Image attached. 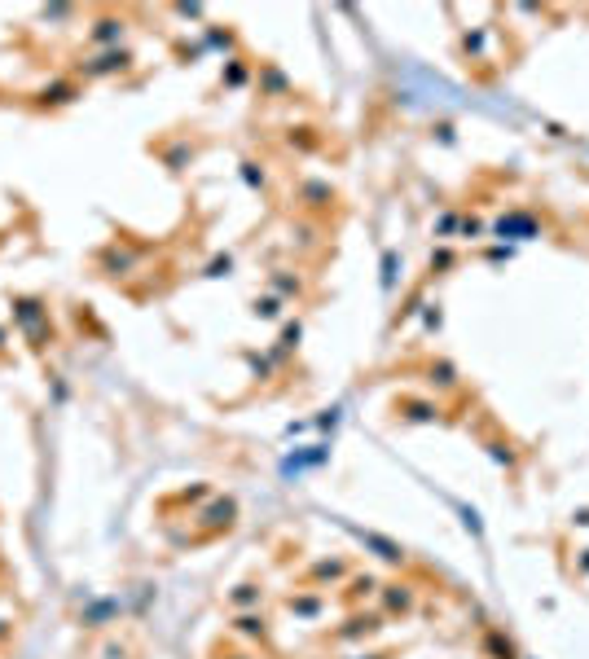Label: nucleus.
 Instances as JSON below:
<instances>
[{
    "label": "nucleus",
    "instance_id": "3",
    "mask_svg": "<svg viewBox=\"0 0 589 659\" xmlns=\"http://www.w3.org/2000/svg\"><path fill=\"white\" fill-rule=\"evenodd\" d=\"M493 233H497V238H536V220H532L528 211H510V216L497 220Z\"/></svg>",
    "mask_w": 589,
    "mask_h": 659
},
{
    "label": "nucleus",
    "instance_id": "8",
    "mask_svg": "<svg viewBox=\"0 0 589 659\" xmlns=\"http://www.w3.org/2000/svg\"><path fill=\"white\" fill-rule=\"evenodd\" d=\"M382 602H387V611H409V606H414V589L409 585H387L382 589Z\"/></svg>",
    "mask_w": 589,
    "mask_h": 659
},
{
    "label": "nucleus",
    "instance_id": "31",
    "mask_svg": "<svg viewBox=\"0 0 589 659\" xmlns=\"http://www.w3.org/2000/svg\"><path fill=\"white\" fill-rule=\"evenodd\" d=\"M5 638H9V628H5V624H0V642H5Z\"/></svg>",
    "mask_w": 589,
    "mask_h": 659
},
{
    "label": "nucleus",
    "instance_id": "7",
    "mask_svg": "<svg viewBox=\"0 0 589 659\" xmlns=\"http://www.w3.org/2000/svg\"><path fill=\"white\" fill-rule=\"evenodd\" d=\"M234 515H238V505H234V497H224V501H216L207 515H202V523L207 527H229L234 523Z\"/></svg>",
    "mask_w": 589,
    "mask_h": 659
},
{
    "label": "nucleus",
    "instance_id": "26",
    "mask_svg": "<svg viewBox=\"0 0 589 659\" xmlns=\"http://www.w3.org/2000/svg\"><path fill=\"white\" fill-rule=\"evenodd\" d=\"M242 80H246V66L234 62V66H229V75H224V84H242Z\"/></svg>",
    "mask_w": 589,
    "mask_h": 659
},
{
    "label": "nucleus",
    "instance_id": "22",
    "mask_svg": "<svg viewBox=\"0 0 589 659\" xmlns=\"http://www.w3.org/2000/svg\"><path fill=\"white\" fill-rule=\"evenodd\" d=\"M299 334H303V330H299V321H295V325H286V330H281V352H291V347L299 343Z\"/></svg>",
    "mask_w": 589,
    "mask_h": 659
},
{
    "label": "nucleus",
    "instance_id": "1",
    "mask_svg": "<svg viewBox=\"0 0 589 659\" xmlns=\"http://www.w3.org/2000/svg\"><path fill=\"white\" fill-rule=\"evenodd\" d=\"M127 62H132V53H127V48H106V53L80 62V66H75V75H80V80H106V75L127 70Z\"/></svg>",
    "mask_w": 589,
    "mask_h": 659
},
{
    "label": "nucleus",
    "instance_id": "13",
    "mask_svg": "<svg viewBox=\"0 0 589 659\" xmlns=\"http://www.w3.org/2000/svg\"><path fill=\"white\" fill-rule=\"evenodd\" d=\"M273 290H277V295H286V299H291V295H299V277H286V273H273Z\"/></svg>",
    "mask_w": 589,
    "mask_h": 659
},
{
    "label": "nucleus",
    "instance_id": "24",
    "mask_svg": "<svg viewBox=\"0 0 589 659\" xmlns=\"http://www.w3.org/2000/svg\"><path fill=\"white\" fill-rule=\"evenodd\" d=\"M110 611H115V606H110V602H97V606H93V611H88V624H101V620H106Z\"/></svg>",
    "mask_w": 589,
    "mask_h": 659
},
{
    "label": "nucleus",
    "instance_id": "32",
    "mask_svg": "<svg viewBox=\"0 0 589 659\" xmlns=\"http://www.w3.org/2000/svg\"><path fill=\"white\" fill-rule=\"evenodd\" d=\"M229 659H251V655H229Z\"/></svg>",
    "mask_w": 589,
    "mask_h": 659
},
{
    "label": "nucleus",
    "instance_id": "29",
    "mask_svg": "<svg viewBox=\"0 0 589 659\" xmlns=\"http://www.w3.org/2000/svg\"><path fill=\"white\" fill-rule=\"evenodd\" d=\"M489 448H493V458H497V462H506V466L515 462V458H510V448H506V444H489Z\"/></svg>",
    "mask_w": 589,
    "mask_h": 659
},
{
    "label": "nucleus",
    "instance_id": "33",
    "mask_svg": "<svg viewBox=\"0 0 589 659\" xmlns=\"http://www.w3.org/2000/svg\"><path fill=\"white\" fill-rule=\"evenodd\" d=\"M0 339H5V334H0Z\"/></svg>",
    "mask_w": 589,
    "mask_h": 659
},
{
    "label": "nucleus",
    "instance_id": "2",
    "mask_svg": "<svg viewBox=\"0 0 589 659\" xmlns=\"http://www.w3.org/2000/svg\"><path fill=\"white\" fill-rule=\"evenodd\" d=\"M123 31H127V22H123V18H97V22H93V31H88V44L106 53V48H119Z\"/></svg>",
    "mask_w": 589,
    "mask_h": 659
},
{
    "label": "nucleus",
    "instance_id": "14",
    "mask_svg": "<svg viewBox=\"0 0 589 659\" xmlns=\"http://www.w3.org/2000/svg\"><path fill=\"white\" fill-rule=\"evenodd\" d=\"M431 378H435L440 387H453V383H457V369H453L449 361H440V365H431Z\"/></svg>",
    "mask_w": 589,
    "mask_h": 659
},
{
    "label": "nucleus",
    "instance_id": "30",
    "mask_svg": "<svg viewBox=\"0 0 589 659\" xmlns=\"http://www.w3.org/2000/svg\"><path fill=\"white\" fill-rule=\"evenodd\" d=\"M580 567H585V571H589V549H585V559H580Z\"/></svg>",
    "mask_w": 589,
    "mask_h": 659
},
{
    "label": "nucleus",
    "instance_id": "12",
    "mask_svg": "<svg viewBox=\"0 0 589 659\" xmlns=\"http://www.w3.org/2000/svg\"><path fill=\"white\" fill-rule=\"evenodd\" d=\"M281 312V299L277 295H264V299H255V317H264V321H273Z\"/></svg>",
    "mask_w": 589,
    "mask_h": 659
},
{
    "label": "nucleus",
    "instance_id": "5",
    "mask_svg": "<svg viewBox=\"0 0 589 659\" xmlns=\"http://www.w3.org/2000/svg\"><path fill=\"white\" fill-rule=\"evenodd\" d=\"M80 97V84L75 80H53V84H44L40 88V106H66V101Z\"/></svg>",
    "mask_w": 589,
    "mask_h": 659
},
{
    "label": "nucleus",
    "instance_id": "25",
    "mask_svg": "<svg viewBox=\"0 0 589 659\" xmlns=\"http://www.w3.org/2000/svg\"><path fill=\"white\" fill-rule=\"evenodd\" d=\"M291 611H299V616H313V611H317V598H299V602H291Z\"/></svg>",
    "mask_w": 589,
    "mask_h": 659
},
{
    "label": "nucleus",
    "instance_id": "11",
    "mask_svg": "<svg viewBox=\"0 0 589 659\" xmlns=\"http://www.w3.org/2000/svg\"><path fill=\"white\" fill-rule=\"evenodd\" d=\"M299 194H303V198H308V207H325V202H330V198H335V194H330V185H317V181H308V185H303Z\"/></svg>",
    "mask_w": 589,
    "mask_h": 659
},
{
    "label": "nucleus",
    "instance_id": "10",
    "mask_svg": "<svg viewBox=\"0 0 589 659\" xmlns=\"http://www.w3.org/2000/svg\"><path fill=\"white\" fill-rule=\"evenodd\" d=\"M234 628H238V633H246V638H264V616H251V611H242V616L234 620Z\"/></svg>",
    "mask_w": 589,
    "mask_h": 659
},
{
    "label": "nucleus",
    "instance_id": "18",
    "mask_svg": "<svg viewBox=\"0 0 589 659\" xmlns=\"http://www.w3.org/2000/svg\"><path fill=\"white\" fill-rule=\"evenodd\" d=\"M185 159H194V149H189V145L167 149V167H172V172H181V163H185Z\"/></svg>",
    "mask_w": 589,
    "mask_h": 659
},
{
    "label": "nucleus",
    "instance_id": "19",
    "mask_svg": "<svg viewBox=\"0 0 589 659\" xmlns=\"http://www.w3.org/2000/svg\"><path fill=\"white\" fill-rule=\"evenodd\" d=\"M382 286H396V251H387V255H382Z\"/></svg>",
    "mask_w": 589,
    "mask_h": 659
},
{
    "label": "nucleus",
    "instance_id": "21",
    "mask_svg": "<svg viewBox=\"0 0 589 659\" xmlns=\"http://www.w3.org/2000/svg\"><path fill=\"white\" fill-rule=\"evenodd\" d=\"M229 273H234V260H229V255H220V260L207 264V277H229Z\"/></svg>",
    "mask_w": 589,
    "mask_h": 659
},
{
    "label": "nucleus",
    "instance_id": "28",
    "mask_svg": "<svg viewBox=\"0 0 589 659\" xmlns=\"http://www.w3.org/2000/svg\"><path fill=\"white\" fill-rule=\"evenodd\" d=\"M449 264H453L449 251H435V255H431V268H449Z\"/></svg>",
    "mask_w": 589,
    "mask_h": 659
},
{
    "label": "nucleus",
    "instance_id": "9",
    "mask_svg": "<svg viewBox=\"0 0 589 659\" xmlns=\"http://www.w3.org/2000/svg\"><path fill=\"white\" fill-rule=\"evenodd\" d=\"M260 598H264V589H260V585H238L234 594H229V602H234L238 611H251V606H260Z\"/></svg>",
    "mask_w": 589,
    "mask_h": 659
},
{
    "label": "nucleus",
    "instance_id": "4",
    "mask_svg": "<svg viewBox=\"0 0 589 659\" xmlns=\"http://www.w3.org/2000/svg\"><path fill=\"white\" fill-rule=\"evenodd\" d=\"M137 251H123V246H110V251H101V268H106L110 277H127L137 268Z\"/></svg>",
    "mask_w": 589,
    "mask_h": 659
},
{
    "label": "nucleus",
    "instance_id": "27",
    "mask_svg": "<svg viewBox=\"0 0 589 659\" xmlns=\"http://www.w3.org/2000/svg\"><path fill=\"white\" fill-rule=\"evenodd\" d=\"M462 519H466V527L475 532V537H479V532H484V527H479V515H475V510H466V505H462Z\"/></svg>",
    "mask_w": 589,
    "mask_h": 659
},
{
    "label": "nucleus",
    "instance_id": "17",
    "mask_svg": "<svg viewBox=\"0 0 589 659\" xmlns=\"http://www.w3.org/2000/svg\"><path fill=\"white\" fill-rule=\"evenodd\" d=\"M343 571H348L343 563H317V567H313V576H317V580H339Z\"/></svg>",
    "mask_w": 589,
    "mask_h": 659
},
{
    "label": "nucleus",
    "instance_id": "15",
    "mask_svg": "<svg viewBox=\"0 0 589 659\" xmlns=\"http://www.w3.org/2000/svg\"><path fill=\"white\" fill-rule=\"evenodd\" d=\"M291 145H299V149H313L317 145V137H313V128H291V137H286Z\"/></svg>",
    "mask_w": 589,
    "mask_h": 659
},
{
    "label": "nucleus",
    "instance_id": "16",
    "mask_svg": "<svg viewBox=\"0 0 589 659\" xmlns=\"http://www.w3.org/2000/svg\"><path fill=\"white\" fill-rule=\"evenodd\" d=\"M18 317L27 321V325H36V321H40L44 312H40V303H36V299H22V303H18Z\"/></svg>",
    "mask_w": 589,
    "mask_h": 659
},
{
    "label": "nucleus",
    "instance_id": "23",
    "mask_svg": "<svg viewBox=\"0 0 589 659\" xmlns=\"http://www.w3.org/2000/svg\"><path fill=\"white\" fill-rule=\"evenodd\" d=\"M361 594H365V598L374 594V576H356V580H352V598H361Z\"/></svg>",
    "mask_w": 589,
    "mask_h": 659
},
{
    "label": "nucleus",
    "instance_id": "20",
    "mask_svg": "<svg viewBox=\"0 0 589 659\" xmlns=\"http://www.w3.org/2000/svg\"><path fill=\"white\" fill-rule=\"evenodd\" d=\"M242 181L251 189H264V172H255V163H242Z\"/></svg>",
    "mask_w": 589,
    "mask_h": 659
},
{
    "label": "nucleus",
    "instance_id": "6",
    "mask_svg": "<svg viewBox=\"0 0 589 659\" xmlns=\"http://www.w3.org/2000/svg\"><path fill=\"white\" fill-rule=\"evenodd\" d=\"M361 541L378 549V559H387V563H405V549H400L396 541H387V537H378V532H361Z\"/></svg>",
    "mask_w": 589,
    "mask_h": 659
}]
</instances>
